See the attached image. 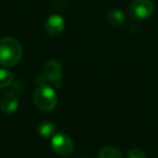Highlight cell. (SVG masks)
Returning <instances> with one entry per match:
<instances>
[{
    "label": "cell",
    "instance_id": "obj_8",
    "mask_svg": "<svg viewBox=\"0 0 158 158\" xmlns=\"http://www.w3.org/2000/svg\"><path fill=\"white\" fill-rule=\"evenodd\" d=\"M107 22L113 26H121L126 23V15L120 10H112L107 13Z\"/></svg>",
    "mask_w": 158,
    "mask_h": 158
},
{
    "label": "cell",
    "instance_id": "obj_13",
    "mask_svg": "<svg viewBox=\"0 0 158 158\" xmlns=\"http://www.w3.org/2000/svg\"><path fill=\"white\" fill-rule=\"evenodd\" d=\"M86 158H88V157H86Z\"/></svg>",
    "mask_w": 158,
    "mask_h": 158
},
{
    "label": "cell",
    "instance_id": "obj_2",
    "mask_svg": "<svg viewBox=\"0 0 158 158\" xmlns=\"http://www.w3.org/2000/svg\"><path fill=\"white\" fill-rule=\"evenodd\" d=\"M33 100L38 110L44 113L52 112L57 105V95L54 89L50 87H38L34 92Z\"/></svg>",
    "mask_w": 158,
    "mask_h": 158
},
{
    "label": "cell",
    "instance_id": "obj_5",
    "mask_svg": "<svg viewBox=\"0 0 158 158\" xmlns=\"http://www.w3.org/2000/svg\"><path fill=\"white\" fill-rule=\"evenodd\" d=\"M65 28V22L64 19L59 14H53L48 18L44 24V31L49 36H59Z\"/></svg>",
    "mask_w": 158,
    "mask_h": 158
},
{
    "label": "cell",
    "instance_id": "obj_9",
    "mask_svg": "<svg viewBox=\"0 0 158 158\" xmlns=\"http://www.w3.org/2000/svg\"><path fill=\"white\" fill-rule=\"evenodd\" d=\"M56 128H55L54 123H50V121H44V123H39L38 126V133L42 136V138H52L55 134Z\"/></svg>",
    "mask_w": 158,
    "mask_h": 158
},
{
    "label": "cell",
    "instance_id": "obj_3",
    "mask_svg": "<svg viewBox=\"0 0 158 158\" xmlns=\"http://www.w3.org/2000/svg\"><path fill=\"white\" fill-rule=\"evenodd\" d=\"M51 147L56 155L61 157H68L74 152V142L68 135L64 133H56L52 136Z\"/></svg>",
    "mask_w": 158,
    "mask_h": 158
},
{
    "label": "cell",
    "instance_id": "obj_10",
    "mask_svg": "<svg viewBox=\"0 0 158 158\" xmlns=\"http://www.w3.org/2000/svg\"><path fill=\"white\" fill-rule=\"evenodd\" d=\"M98 158H123V153L116 147L106 146L99 152Z\"/></svg>",
    "mask_w": 158,
    "mask_h": 158
},
{
    "label": "cell",
    "instance_id": "obj_11",
    "mask_svg": "<svg viewBox=\"0 0 158 158\" xmlns=\"http://www.w3.org/2000/svg\"><path fill=\"white\" fill-rule=\"evenodd\" d=\"M13 80L14 76L9 69H6V68H1L0 69V90L11 86Z\"/></svg>",
    "mask_w": 158,
    "mask_h": 158
},
{
    "label": "cell",
    "instance_id": "obj_6",
    "mask_svg": "<svg viewBox=\"0 0 158 158\" xmlns=\"http://www.w3.org/2000/svg\"><path fill=\"white\" fill-rule=\"evenodd\" d=\"M63 74V68L59 61L50 60L44 66V75L54 82H60V79Z\"/></svg>",
    "mask_w": 158,
    "mask_h": 158
},
{
    "label": "cell",
    "instance_id": "obj_1",
    "mask_svg": "<svg viewBox=\"0 0 158 158\" xmlns=\"http://www.w3.org/2000/svg\"><path fill=\"white\" fill-rule=\"evenodd\" d=\"M23 55V49L20 42L12 37L0 38V65L12 67L19 64Z\"/></svg>",
    "mask_w": 158,
    "mask_h": 158
},
{
    "label": "cell",
    "instance_id": "obj_12",
    "mask_svg": "<svg viewBox=\"0 0 158 158\" xmlns=\"http://www.w3.org/2000/svg\"><path fill=\"white\" fill-rule=\"evenodd\" d=\"M128 158H146V156L142 149L131 148L128 152Z\"/></svg>",
    "mask_w": 158,
    "mask_h": 158
},
{
    "label": "cell",
    "instance_id": "obj_4",
    "mask_svg": "<svg viewBox=\"0 0 158 158\" xmlns=\"http://www.w3.org/2000/svg\"><path fill=\"white\" fill-rule=\"evenodd\" d=\"M155 6L152 0H134L130 5L129 12L136 20H145L153 15Z\"/></svg>",
    "mask_w": 158,
    "mask_h": 158
},
{
    "label": "cell",
    "instance_id": "obj_7",
    "mask_svg": "<svg viewBox=\"0 0 158 158\" xmlns=\"http://www.w3.org/2000/svg\"><path fill=\"white\" fill-rule=\"evenodd\" d=\"M19 107V100L14 92H6L0 99V110L5 114H13Z\"/></svg>",
    "mask_w": 158,
    "mask_h": 158
}]
</instances>
